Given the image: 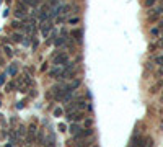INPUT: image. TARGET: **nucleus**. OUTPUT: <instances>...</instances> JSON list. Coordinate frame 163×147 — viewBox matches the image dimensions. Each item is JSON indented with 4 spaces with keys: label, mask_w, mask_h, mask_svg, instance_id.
Wrapping results in <instances>:
<instances>
[{
    "label": "nucleus",
    "mask_w": 163,
    "mask_h": 147,
    "mask_svg": "<svg viewBox=\"0 0 163 147\" xmlns=\"http://www.w3.org/2000/svg\"><path fill=\"white\" fill-rule=\"evenodd\" d=\"M86 106H88V102L86 100H83V98H80V100H75V102H72L70 105H67V113H72V111H85Z\"/></svg>",
    "instance_id": "obj_1"
},
{
    "label": "nucleus",
    "mask_w": 163,
    "mask_h": 147,
    "mask_svg": "<svg viewBox=\"0 0 163 147\" xmlns=\"http://www.w3.org/2000/svg\"><path fill=\"white\" fill-rule=\"evenodd\" d=\"M69 54L67 52H64V51H59V52H56L54 54V57H52V65H67L69 64Z\"/></svg>",
    "instance_id": "obj_2"
},
{
    "label": "nucleus",
    "mask_w": 163,
    "mask_h": 147,
    "mask_svg": "<svg viewBox=\"0 0 163 147\" xmlns=\"http://www.w3.org/2000/svg\"><path fill=\"white\" fill-rule=\"evenodd\" d=\"M62 72H64V67L62 65H52L51 69H49V77L51 78H61V75H62Z\"/></svg>",
    "instance_id": "obj_3"
},
{
    "label": "nucleus",
    "mask_w": 163,
    "mask_h": 147,
    "mask_svg": "<svg viewBox=\"0 0 163 147\" xmlns=\"http://www.w3.org/2000/svg\"><path fill=\"white\" fill-rule=\"evenodd\" d=\"M15 16L16 18H28V8H26V5H20V7L16 8Z\"/></svg>",
    "instance_id": "obj_4"
},
{
    "label": "nucleus",
    "mask_w": 163,
    "mask_h": 147,
    "mask_svg": "<svg viewBox=\"0 0 163 147\" xmlns=\"http://www.w3.org/2000/svg\"><path fill=\"white\" fill-rule=\"evenodd\" d=\"M49 31H52V21L47 20L44 23H41V33H42V36H47Z\"/></svg>",
    "instance_id": "obj_5"
},
{
    "label": "nucleus",
    "mask_w": 163,
    "mask_h": 147,
    "mask_svg": "<svg viewBox=\"0 0 163 147\" xmlns=\"http://www.w3.org/2000/svg\"><path fill=\"white\" fill-rule=\"evenodd\" d=\"M34 28H36V24H34V20H31V18H29L28 23L23 26V31L26 33V34H33V33H34Z\"/></svg>",
    "instance_id": "obj_6"
},
{
    "label": "nucleus",
    "mask_w": 163,
    "mask_h": 147,
    "mask_svg": "<svg viewBox=\"0 0 163 147\" xmlns=\"http://www.w3.org/2000/svg\"><path fill=\"white\" fill-rule=\"evenodd\" d=\"M67 119H70V121H80V119H83V111H72V113L67 114Z\"/></svg>",
    "instance_id": "obj_7"
},
{
    "label": "nucleus",
    "mask_w": 163,
    "mask_h": 147,
    "mask_svg": "<svg viewBox=\"0 0 163 147\" xmlns=\"http://www.w3.org/2000/svg\"><path fill=\"white\" fill-rule=\"evenodd\" d=\"M38 18H39L41 23L47 21V20H49V12H47V8H42V10H39V13H38Z\"/></svg>",
    "instance_id": "obj_8"
},
{
    "label": "nucleus",
    "mask_w": 163,
    "mask_h": 147,
    "mask_svg": "<svg viewBox=\"0 0 163 147\" xmlns=\"http://www.w3.org/2000/svg\"><path fill=\"white\" fill-rule=\"evenodd\" d=\"M91 134H93V129H90V127H88V129H82V132L75 136V139H80V141H82V139L88 137V136H91Z\"/></svg>",
    "instance_id": "obj_9"
},
{
    "label": "nucleus",
    "mask_w": 163,
    "mask_h": 147,
    "mask_svg": "<svg viewBox=\"0 0 163 147\" xmlns=\"http://www.w3.org/2000/svg\"><path fill=\"white\" fill-rule=\"evenodd\" d=\"M82 129H83V127H82L80 124H72V126H70V132H72L73 136L80 134V132H82Z\"/></svg>",
    "instance_id": "obj_10"
},
{
    "label": "nucleus",
    "mask_w": 163,
    "mask_h": 147,
    "mask_svg": "<svg viewBox=\"0 0 163 147\" xmlns=\"http://www.w3.org/2000/svg\"><path fill=\"white\" fill-rule=\"evenodd\" d=\"M162 13H163V7H157V8H153V10H152L150 18H157V16H160Z\"/></svg>",
    "instance_id": "obj_11"
},
{
    "label": "nucleus",
    "mask_w": 163,
    "mask_h": 147,
    "mask_svg": "<svg viewBox=\"0 0 163 147\" xmlns=\"http://www.w3.org/2000/svg\"><path fill=\"white\" fill-rule=\"evenodd\" d=\"M12 38H13V41H16V43H20V41H23L24 34H23V33H13V34H12Z\"/></svg>",
    "instance_id": "obj_12"
},
{
    "label": "nucleus",
    "mask_w": 163,
    "mask_h": 147,
    "mask_svg": "<svg viewBox=\"0 0 163 147\" xmlns=\"http://www.w3.org/2000/svg\"><path fill=\"white\" fill-rule=\"evenodd\" d=\"M67 21H69V24H73V26H75V24L80 23V18H78V16H70Z\"/></svg>",
    "instance_id": "obj_13"
},
{
    "label": "nucleus",
    "mask_w": 163,
    "mask_h": 147,
    "mask_svg": "<svg viewBox=\"0 0 163 147\" xmlns=\"http://www.w3.org/2000/svg\"><path fill=\"white\" fill-rule=\"evenodd\" d=\"M155 64H158V65H162V67H163V54L155 57Z\"/></svg>",
    "instance_id": "obj_14"
},
{
    "label": "nucleus",
    "mask_w": 163,
    "mask_h": 147,
    "mask_svg": "<svg viewBox=\"0 0 163 147\" xmlns=\"http://www.w3.org/2000/svg\"><path fill=\"white\" fill-rule=\"evenodd\" d=\"M157 2H158V0H145L143 4H145V7H152V5H155Z\"/></svg>",
    "instance_id": "obj_15"
},
{
    "label": "nucleus",
    "mask_w": 163,
    "mask_h": 147,
    "mask_svg": "<svg viewBox=\"0 0 163 147\" xmlns=\"http://www.w3.org/2000/svg\"><path fill=\"white\" fill-rule=\"evenodd\" d=\"M5 54H7V56H13V51H12V48H8V46H5Z\"/></svg>",
    "instance_id": "obj_16"
},
{
    "label": "nucleus",
    "mask_w": 163,
    "mask_h": 147,
    "mask_svg": "<svg viewBox=\"0 0 163 147\" xmlns=\"http://www.w3.org/2000/svg\"><path fill=\"white\" fill-rule=\"evenodd\" d=\"M15 85H16L15 82H12V83H8V85H7V92H12V90L15 88Z\"/></svg>",
    "instance_id": "obj_17"
},
{
    "label": "nucleus",
    "mask_w": 163,
    "mask_h": 147,
    "mask_svg": "<svg viewBox=\"0 0 163 147\" xmlns=\"http://www.w3.org/2000/svg\"><path fill=\"white\" fill-rule=\"evenodd\" d=\"M62 114V108H56L54 110V116H61Z\"/></svg>",
    "instance_id": "obj_18"
},
{
    "label": "nucleus",
    "mask_w": 163,
    "mask_h": 147,
    "mask_svg": "<svg viewBox=\"0 0 163 147\" xmlns=\"http://www.w3.org/2000/svg\"><path fill=\"white\" fill-rule=\"evenodd\" d=\"M152 34H153V36H158V34H160V29L158 28H153V29H152Z\"/></svg>",
    "instance_id": "obj_19"
},
{
    "label": "nucleus",
    "mask_w": 163,
    "mask_h": 147,
    "mask_svg": "<svg viewBox=\"0 0 163 147\" xmlns=\"http://www.w3.org/2000/svg\"><path fill=\"white\" fill-rule=\"evenodd\" d=\"M91 124H93V121H91V119H86V121H85V126H86V127L91 126Z\"/></svg>",
    "instance_id": "obj_20"
},
{
    "label": "nucleus",
    "mask_w": 163,
    "mask_h": 147,
    "mask_svg": "<svg viewBox=\"0 0 163 147\" xmlns=\"http://www.w3.org/2000/svg\"><path fill=\"white\" fill-rule=\"evenodd\" d=\"M59 129H61V131H65V124H62V123H61V124H59Z\"/></svg>",
    "instance_id": "obj_21"
},
{
    "label": "nucleus",
    "mask_w": 163,
    "mask_h": 147,
    "mask_svg": "<svg viewBox=\"0 0 163 147\" xmlns=\"http://www.w3.org/2000/svg\"><path fill=\"white\" fill-rule=\"evenodd\" d=\"M3 82H5V77H3V75H2V77H0V85H2Z\"/></svg>",
    "instance_id": "obj_22"
},
{
    "label": "nucleus",
    "mask_w": 163,
    "mask_h": 147,
    "mask_svg": "<svg viewBox=\"0 0 163 147\" xmlns=\"http://www.w3.org/2000/svg\"><path fill=\"white\" fill-rule=\"evenodd\" d=\"M93 147H98V146H93Z\"/></svg>",
    "instance_id": "obj_23"
},
{
    "label": "nucleus",
    "mask_w": 163,
    "mask_h": 147,
    "mask_svg": "<svg viewBox=\"0 0 163 147\" xmlns=\"http://www.w3.org/2000/svg\"><path fill=\"white\" fill-rule=\"evenodd\" d=\"M162 74H163V70H162Z\"/></svg>",
    "instance_id": "obj_24"
}]
</instances>
